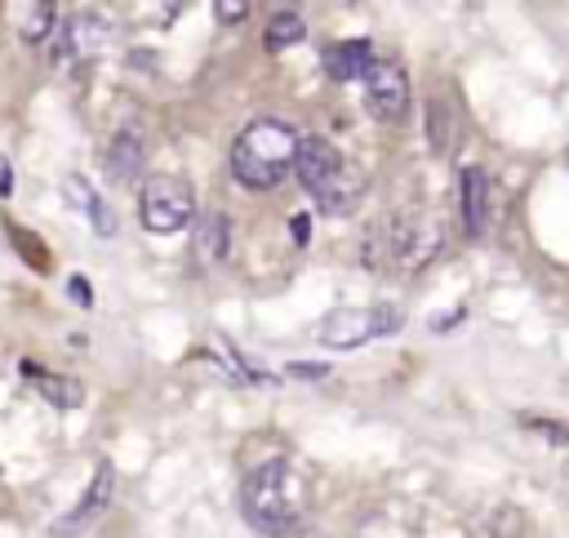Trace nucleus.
<instances>
[{"instance_id": "nucleus-1", "label": "nucleus", "mask_w": 569, "mask_h": 538, "mask_svg": "<svg viewBox=\"0 0 569 538\" xmlns=\"http://www.w3.org/2000/svg\"><path fill=\"white\" fill-rule=\"evenodd\" d=\"M445 245V231H440V218L436 213H422V209H396L387 218H378L365 240H360V258L369 271H382V276H413L422 271Z\"/></svg>"}, {"instance_id": "nucleus-2", "label": "nucleus", "mask_w": 569, "mask_h": 538, "mask_svg": "<svg viewBox=\"0 0 569 538\" xmlns=\"http://www.w3.org/2000/svg\"><path fill=\"white\" fill-rule=\"evenodd\" d=\"M293 156L298 129L280 116H258L231 142V173L249 191H271L284 182V173H293Z\"/></svg>"}, {"instance_id": "nucleus-3", "label": "nucleus", "mask_w": 569, "mask_h": 538, "mask_svg": "<svg viewBox=\"0 0 569 538\" xmlns=\"http://www.w3.org/2000/svg\"><path fill=\"white\" fill-rule=\"evenodd\" d=\"M240 511L262 534H289L298 525V480L284 458L258 462L240 485Z\"/></svg>"}, {"instance_id": "nucleus-4", "label": "nucleus", "mask_w": 569, "mask_h": 538, "mask_svg": "<svg viewBox=\"0 0 569 538\" xmlns=\"http://www.w3.org/2000/svg\"><path fill=\"white\" fill-rule=\"evenodd\" d=\"M138 218H142V227L151 236L191 231V222H196V191H191V182L178 178V173H151V178H142Z\"/></svg>"}, {"instance_id": "nucleus-5", "label": "nucleus", "mask_w": 569, "mask_h": 538, "mask_svg": "<svg viewBox=\"0 0 569 538\" xmlns=\"http://www.w3.org/2000/svg\"><path fill=\"white\" fill-rule=\"evenodd\" d=\"M400 329V311L391 302H378V307H333L316 320V342L320 347H333V351H351V347H365L373 338H387Z\"/></svg>"}, {"instance_id": "nucleus-6", "label": "nucleus", "mask_w": 569, "mask_h": 538, "mask_svg": "<svg viewBox=\"0 0 569 538\" xmlns=\"http://www.w3.org/2000/svg\"><path fill=\"white\" fill-rule=\"evenodd\" d=\"M360 93H365L369 116L378 120H400L409 111V76L396 58H373L369 71L360 76Z\"/></svg>"}, {"instance_id": "nucleus-7", "label": "nucleus", "mask_w": 569, "mask_h": 538, "mask_svg": "<svg viewBox=\"0 0 569 538\" xmlns=\"http://www.w3.org/2000/svg\"><path fill=\"white\" fill-rule=\"evenodd\" d=\"M111 494H116V467H111L107 458H98V467H93L89 489L80 494V502H76L62 520H53V538H76V534H84V529L111 507Z\"/></svg>"}, {"instance_id": "nucleus-8", "label": "nucleus", "mask_w": 569, "mask_h": 538, "mask_svg": "<svg viewBox=\"0 0 569 538\" xmlns=\"http://www.w3.org/2000/svg\"><path fill=\"white\" fill-rule=\"evenodd\" d=\"M107 36H111V18L98 13V9H80V13H71V22L62 27V36L53 44V62L58 67H76L80 58L98 53L107 44Z\"/></svg>"}, {"instance_id": "nucleus-9", "label": "nucleus", "mask_w": 569, "mask_h": 538, "mask_svg": "<svg viewBox=\"0 0 569 538\" xmlns=\"http://www.w3.org/2000/svg\"><path fill=\"white\" fill-rule=\"evenodd\" d=\"M347 169V156L329 142V138H320V133H307V138H298V156H293V173H298V182L316 196V191H325L338 173Z\"/></svg>"}, {"instance_id": "nucleus-10", "label": "nucleus", "mask_w": 569, "mask_h": 538, "mask_svg": "<svg viewBox=\"0 0 569 538\" xmlns=\"http://www.w3.org/2000/svg\"><path fill=\"white\" fill-rule=\"evenodd\" d=\"M18 369H22V378L44 396V405H53V409H80V405H84V382H80V378L53 373V369H44V365H36V360H22Z\"/></svg>"}, {"instance_id": "nucleus-11", "label": "nucleus", "mask_w": 569, "mask_h": 538, "mask_svg": "<svg viewBox=\"0 0 569 538\" xmlns=\"http://www.w3.org/2000/svg\"><path fill=\"white\" fill-rule=\"evenodd\" d=\"M227 240H231V218L222 209H209L191 222V258L200 267H213L227 258Z\"/></svg>"}, {"instance_id": "nucleus-12", "label": "nucleus", "mask_w": 569, "mask_h": 538, "mask_svg": "<svg viewBox=\"0 0 569 538\" xmlns=\"http://www.w3.org/2000/svg\"><path fill=\"white\" fill-rule=\"evenodd\" d=\"M369 62H373V44H369V40H338V44H329V49L320 53L325 76L338 80V84L360 80V76L369 71Z\"/></svg>"}, {"instance_id": "nucleus-13", "label": "nucleus", "mask_w": 569, "mask_h": 538, "mask_svg": "<svg viewBox=\"0 0 569 538\" xmlns=\"http://www.w3.org/2000/svg\"><path fill=\"white\" fill-rule=\"evenodd\" d=\"M138 169H142V133L133 124H120L107 142V173H111V182L129 187V182H138Z\"/></svg>"}, {"instance_id": "nucleus-14", "label": "nucleus", "mask_w": 569, "mask_h": 538, "mask_svg": "<svg viewBox=\"0 0 569 538\" xmlns=\"http://www.w3.org/2000/svg\"><path fill=\"white\" fill-rule=\"evenodd\" d=\"M458 205H462V222L471 236L485 231V218H489V173L467 165L462 178H458Z\"/></svg>"}, {"instance_id": "nucleus-15", "label": "nucleus", "mask_w": 569, "mask_h": 538, "mask_svg": "<svg viewBox=\"0 0 569 538\" xmlns=\"http://www.w3.org/2000/svg\"><path fill=\"white\" fill-rule=\"evenodd\" d=\"M360 196H365V173L360 169H342L325 191H316L311 200L320 205V213H351L356 205H360Z\"/></svg>"}, {"instance_id": "nucleus-16", "label": "nucleus", "mask_w": 569, "mask_h": 538, "mask_svg": "<svg viewBox=\"0 0 569 538\" xmlns=\"http://www.w3.org/2000/svg\"><path fill=\"white\" fill-rule=\"evenodd\" d=\"M67 200H71V205H80V209L89 213V222H93V231H98V236H116V213H111V209H107V200L89 187V178L71 173V178H67Z\"/></svg>"}, {"instance_id": "nucleus-17", "label": "nucleus", "mask_w": 569, "mask_h": 538, "mask_svg": "<svg viewBox=\"0 0 569 538\" xmlns=\"http://www.w3.org/2000/svg\"><path fill=\"white\" fill-rule=\"evenodd\" d=\"M307 36V22H302V13L298 9H280L271 22H267V31H262V44L271 49V53H280L284 44H298Z\"/></svg>"}, {"instance_id": "nucleus-18", "label": "nucleus", "mask_w": 569, "mask_h": 538, "mask_svg": "<svg viewBox=\"0 0 569 538\" xmlns=\"http://www.w3.org/2000/svg\"><path fill=\"white\" fill-rule=\"evenodd\" d=\"M58 22V9L49 4V0H40V4H27L22 9V18H18V36L27 40V44H36V40H44L49 36V27Z\"/></svg>"}, {"instance_id": "nucleus-19", "label": "nucleus", "mask_w": 569, "mask_h": 538, "mask_svg": "<svg viewBox=\"0 0 569 538\" xmlns=\"http://www.w3.org/2000/svg\"><path fill=\"white\" fill-rule=\"evenodd\" d=\"M213 13H218V22H240V18L249 13V4H244V0H218Z\"/></svg>"}, {"instance_id": "nucleus-20", "label": "nucleus", "mask_w": 569, "mask_h": 538, "mask_svg": "<svg viewBox=\"0 0 569 538\" xmlns=\"http://www.w3.org/2000/svg\"><path fill=\"white\" fill-rule=\"evenodd\" d=\"M67 293H71L80 307H93V289H89V280H84V276H71V280H67Z\"/></svg>"}, {"instance_id": "nucleus-21", "label": "nucleus", "mask_w": 569, "mask_h": 538, "mask_svg": "<svg viewBox=\"0 0 569 538\" xmlns=\"http://www.w3.org/2000/svg\"><path fill=\"white\" fill-rule=\"evenodd\" d=\"M289 227H293V240H298V245H307V236H311V218H307V213H293V222H289Z\"/></svg>"}, {"instance_id": "nucleus-22", "label": "nucleus", "mask_w": 569, "mask_h": 538, "mask_svg": "<svg viewBox=\"0 0 569 538\" xmlns=\"http://www.w3.org/2000/svg\"><path fill=\"white\" fill-rule=\"evenodd\" d=\"M13 196V169H9V160H0V200H9Z\"/></svg>"}]
</instances>
